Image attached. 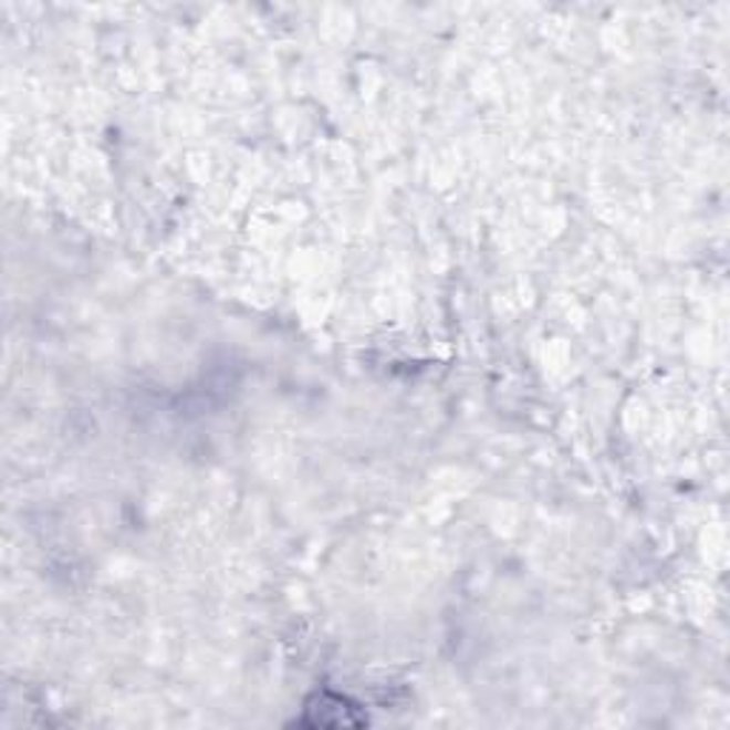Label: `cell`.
Here are the masks:
<instances>
[{
    "mask_svg": "<svg viewBox=\"0 0 730 730\" xmlns=\"http://www.w3.org/2000/svg\"><path fill=\"white\" fill-rule=\"evenodd\" d=\"M303 724H312V728H357V724H365V713H359L345 699L323 693L305 708Z\"/></svg>",
    "mask_w": 730,
    "mask_h": 730,
    "instance_id": "6da1fadb",
    "label": "cell"
}]
</instances>
